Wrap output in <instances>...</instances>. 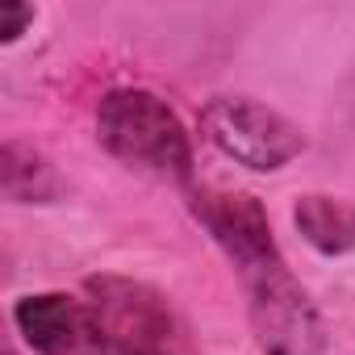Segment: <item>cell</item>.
<instances>
[{
  "mask_svg": "<svg viewBox=\"0 0 355 355\" xmlns=\"http://www.w3.org/2000/svg\"><path fill=\"white\" fill-rule=\"evenodd\" d=\"M30 21H34V9L30 5H17V0H5V5H0V38H5V42L21 38V30Z\"/></svg>",
  "mask_w": 355,
  "mask_h": 355,
  "instance_id": "cell-9",
  "label": "cell"
},
{
  "mask_svg": "<svg viewBox=\"0 0 355 355\" xmlns=\"http://www.w3.org/2000/svg\"><path fill=\"white\" fill-rule=\"evenodd\" d=\"M293 222L309 247L322 255H347L355 251V201L347 197H322L309 193L293 205Z\"/></svg>",
  "mask_w": 355,
  "mask_h": 355,
  "instance_id": "cell-7",
  "label": "cell"
},
{
  "mask_svg": "<svg viewBox=\"0 0 355 355\" xmlns=\"http://www.w3.org/2000/svg\"><path fill=\"white\" fill-rule=\"evenodd\" d=\"M96 138L113 159L138 171L163 175V180L193 175V146L180 117L146 88L109 92L96 109Z\"/></svg>",
  "mask_w": 355,
  "mask_h": 355,
  "instance_id": "cell-1",
  "label": "cell"
},
{
  "mask_svg": "<svg viewBox=\"0 0 355 355\" xmlns=\"http://www.w3.org/2000/svg\"><path fill=\"white\" fill-rule=\"evenodd\" d=\"M201 130L226 159L251 171H280L305 150L301 125L251 96H214L201 113Z\"/></svg>",
  "mask_w": 355,
  "mask_h": 355,
  "instance_id": "cell-3",
  "label": "cell"
},
{
  "mask_svg": "<svg viewBox=\"0 0 355 355\" xmlns=\"http://www.w3.org/2000/svg\"><path fill=\"white\" fill-rule=\"evenodd\" d=\"M243 284L251 297V326L263 355H322L326 347L322 318L284 263L255 272Z\"/></svg>",
  "mask_w": 355,
  "mask_h": 355,
  "instance_id": "cell-4",
  "label": "cell"
},
{
  "mask_svg": "<svg viewBox=\"0 0 355 355\" xmlns=\"http://www.w3.org/2000/svg\"><path fill=\"white\" fill-rule=\"evenodd\" d=\"M13 322L38 355H105L88 301L63 293H30L13 305Z\"/></svg>",
  "mask_w": 355,
  "mask_h": 355,
  "instance_id": "cell-6",
  "label": "cell"
},
{
  "mask_svg": "<svg viewBox=\"0 0 355 355\" xmlns=\"http://www.w3.org/2000/svg\"><path fill=\"white\" fill-rule=\"evenodd\" d=\"M193 214L214 234V243L239 263L243 280L284 263L280 247L272 239V222H268V214H263V205L255 197L230 193V189H201L193 197Z\"/></svg>",
  "mask_w": 355,
  "mask_h": 355,
  "instance_id": "cell-5",
  "label": "cell"
},
{
  "mask_svg": "<svg viewBox=\"0 0 355 355\" xmlns=\"http://www.w3.org/2000/svg\"><path fill=\"white\" fill-rule=\"evenodd\" d=\"M88 309L101 326L105 355H175V318L155 288L96 276L88 280Z\"/></svg>",
  "mask_w": 355,
  "mask_h": 355,
  "instance_id": "cell-2",
  "label": "cell"
},
{
  "mask_svg": "<svg viewBox=\"0 0 355 355\" xmlns=\"http://www.w3.org/2000/svg\"><path fill=\"white\" fill-rule=\"evenodd\" d=\"M0 175H5V193L9 201H46L55 193V180H51V167L38 159V155H26L17 142L5 146V167H0Z\"/></svg>",
  "mask_w": 355,
  "mask_h": 355,
  "instance_id": "cell-8",
  "label": "cell"
}]
</instances>
